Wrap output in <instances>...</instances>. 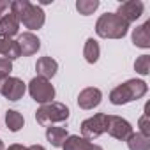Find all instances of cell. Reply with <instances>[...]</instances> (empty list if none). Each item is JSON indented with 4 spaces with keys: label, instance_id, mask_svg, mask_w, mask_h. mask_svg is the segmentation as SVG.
Masks as SVG:
<instances>
[{
    "label": "cell",
    "instance_id": "6da1fadb",
    "mask_svg": "<svg viewBox=\"0 0 150 150\" xmlns=\"http://www.w3.org/2000/svg\"><path fill=\"white\" fill-rule=\"evenodd\" d=\"M13 13L16 14L18 21L25 25L28 30H39L42 28L46 21V14L41 6H35L28 0H14L13 2Z\"/></svg>",
    "mask_w": 150,
    "mask_h": 150
},
{
    "label": "cell",
    "instance_id": "7a4b0ae2",
    "mask_svg": "<svg viewBox=\"0 0 150 150\" xmlns=\"http://www.w3.org/2000/svg\"><path fill=\"white\" fill-rule=\"evenodd\" d=\"M146 92H148V85L143 80H136V78L134 80H127L125 83L115 87L110 92V103L115 104V106H122V104H127V103L141 99Z\"/></svg>",
    "mask_w": 150,
    "mask_h": 150
},
{
    "label": "cell",
    "instance_id": "3957f363",
    "mask_svg": "<svg viewBox=\"0 0 150 150\" xmlns=\"http://www.w3.org/2000/svg\"><path fill=\"white\" fill-rule=\"evenodd\" d=\"M129 30V23L124 21L117 13L101 14L96 23V34L103 39H122Z\"/></svg>",
    "mask_w": 150,
    "mask_h": 150
},
{
    "label": "cell",
    "instance_id": "277c9868",
    "mask_svg": "<svg viewBox=\"0 0 150 150\" xmlns=\"http://www.w3.org/2000/svg\"><path fill=\"white\" fill-rule=\"evenodd\" d=\"M69 118V108L62 103H48L41 104V108L35 111V120L41 125H51L57 122H65Z\"/></svg>",
    "mask_w": 150,
    "mask_h": 150
},
{
    "label": "cell",
    "instance_id": "5b68a950",
    "mask_svg": "<svg viewBox=\"0 0 150 150\" xmlns=\"http://www.w3.org/2000/svg\"><path fill=\"white\" fill-rule=\"evenodd\" d=\"M28 94L30 97L39 103V104H48V103H53L55 99V87L51 85L50 80L46 78H41V76H35L30 80L28 83Z\"/></svg>",
    "mask_w": 150,
    "mask_h": 150
},
{
    "label": "cell",
    "instance_id": "8992f818",
    "mask_svg": "<svg viewBox=\"0 0 150 150\" xmlns=\"http://www.w3.org/2000/svg\"><path fill=\"white\" fill-rule=\"evenodd\" d=\"M106 127H108V115L106 113H96L94 117L83 120L81 136L87 139H96L106 132Z\"/></svg>",
    "mask_w": 150,
    "mask_h": 150
},
{
    "label": "cell",
    "instance_id": "52a82bcc",
    "mask_svg": "<svg viewBox=\"0 0 150 150\" xmlns=\"http://www.w3.org/2000/svg\"><path fill=\"white\" fill-rule=\"evenodd\" d=\"M106 132L115 138V139H120V141H125L131 134H132V125L122 118V117H117V115H108V127H106Z\"/></svg>",
    "mask_w": 150,
    "mask_h": 150
},
{
    "label": "cell",
    "instance_id": "ba28073f",
    "mask_svg": "<svg viewBox=\"0 0 150 150\" xmlns=\"http://www.w3.org/2000/svg\"><path fill=\"white\" fill-rule=\"evenodd\" d=\"M27 92V85L23 83V80L9 76L4 81H0V94L9 101H20Z\"/></svg>",
    "mask_w": 150,
    "mask_h": 150
},
{
    "label": "cell",
    "instance_id": "9c48e42d",
    "mask_svg": "<svg viewBox=\"0 0 150 150\" xmlns=\"http://www.w3.org/2000/svg\"><path fill=\"white\" fill-rule=\"evenodd\" d=\"M143 11H145L143 2H139V0H127V2H122V4L118 6L117 14H118L124 21H127V23L131 25L132 21H136V20L143 14Z\"/></svg>",
    "mask_w": 150,
    "mask_h": 150
},
{
    "label": "cell",
    "instance_id": "30bf717a",
    "mask_svg": "<svg viewBox=\"0 0 150 150\" xmlns=\"http://www.w3.org/2000/svg\"><path fill=\"white\" fill-rule=\"evenodd\" d=\"M101 101H103V92L96 87H88L81 90L78 96V106L81 110H94L101 104Z\"/></svg>",
    "mask_w": 150,
    "mask_h": 150
},
{
    "label": "cell",
    "instance_id": "8fae6325",
    "mask_svg": "<svg viewBox=\"0 0 150 150\" xmlns=\"http://www.w3.org/2000/svg\"><path fill=\"white\" fill-rule=\"evenodd\" d=\"M18 46H20V53L23 57H32L39 51L41 48V41L35 34L32 32H25L18 37Z\"/></svg>",
    "mask_w": 150,
    "mask_h": 150
},
{
    "label": "cell",
    "instance_id": "7c38bea8",
    "mask_svg": "<svg viewBox=\"0 0 150 150\" xmlns=\"http://www.w3.org/2000/svg\"><path fill=\"white\" fill-rule=\"evenodd\" d=\"M0 55H2V58H7L11 62L20 58L21 53H20L18 41H14L13 37H7L4 34H0Z\"/></svg>",
    "mask_w": 150,
    "mask_h": 150
},
{
    "label": "cell",
    "instance_id": "4fadbf2b",
    "mask_svg": "<svg viewBox=\"0 0 150 150\" xmlns=\"http://www.w3.org/2000/svg\"><path fill=\"white\" fill-rule=\"evenodd\" d=\"M35 71H37V76L50 80L58 71V62L55 58H51V57H41L37 60V64H35Z\"/></svg>",
    "mask_w": 150,
    "mask_h": 150
},
{
    "label": "cell",
    "instance_id": "5bb4252c",
    "mask_svg": "<svg viewBox=\"0 0 150 150\" xmlns=\"http://www.w3.org/2000/svg\"><path fill=\"white\" fill-rule=\"evenodd\" d=\"M132 44L143 50L150 48V21H145L132 30Z\"/></svg>",
    "mask_w": 150,
    "mask_h": 150
},
{
    "label": "cell",
    "instance_id": "9a60e30c",
    "mask_svg": "<svg viewBox=\"0 0 150 150\" xmlns=\"http://www.w3.org/2000/svg\"><path fill=\"white\" fill-rule=\"evenodd\" d=\"M18 32H20V21L11 9V13L0 18V34H4L7 37H14Z\"/></svg>",
    "mask_w": 150,
    "mask_h": 150
},
{
    "label": "cell",
    "instance_id": "2e32d148",
    "mask_svg": "<svg viewBox=\"0 0 150 150\" xmlns=\"http://www.w3.org/2000/svg\"><path fill=\"white\" fill-rule=\"evenodd\" d=\"M94 143L83 136H78V134H71L67 136V139L64 141L62 148L64 150H92Z\"/></svg>",
    "mask_w": 150,
    "mask_h": 150
},
{
    "label": "cell",
    "instance_id": "e0dca14e",
    "mask_svg": "<svg viewBox=\"0 0 150 150\" xmlns=\"http://www.w3.org/2000/svg\"><path fill=\"white\" fill-rule=\"evenodd\" d=\"M69 132L64 129V127H55V125H48L46 127V139L53 145V146H62L64 141L67 139Z\"/></svg>",
    "mask_w": 150,
    "mask_h": 150
},
{
    "label": "cell",
    "instance_id": "ac0fdd59",
    "mask_svg": "<svg viewBox=\"0 0 150 150\" xmlns=\"http://www.w3.org/2000/svg\"><path fill=\"white\" fill-rule=\"evenodd\" d=\"M83 57L88 64H96L101 57V48H99V42L94 39V37H88L87 42H85V48H83Z\"/></svg>",
    "mask_w": 150,
    "mask_h": 150
},
{
    "label": "cell",
    "instance_id": "d6986e66",
    "mask_svg": "<svg viewBox=\"0 0 150 150\" xmlns=\"http://www.w3.org/2000/svg\"><path fill=\"white\" fill-rule=\"evenodd\" d=\"M125 141L129 150H150V138L143 136L141 132H132Z\"/></svg>",
    "mask_w": 150,
    "mask_h": 150
},
{
    "label": "cell",
    "instance_id": "ffe728a7",
    "mask_svg": "<svg viewBox=\"0 0 150 150\" xmlns=\"http://www.w3.org/2000/svg\"><path fill=\"white\" fill-rule=\"evenodd\" d=\"M6 124H7L9 131L18 132V131H21V127L25 125V118H23V115L18 113L16 110H7V111H6Z\"/></svg>",
    "mask_w": 150,
    "mask_h": 150
},
{
    "label": "cell",
    "instance_id": "44dd1931",
    "mask_svg": "<svg viewBox=\"0 0 150 150\" xmlns=\"http://www.w3.org/2000/svg\"><path fill=\"white\" fill-rule=\"evenodd\" d=\"M97 7H99V0H78V2H76V9L83 16L94 14L97 11Z\"/></svg>",
    "mask_w": 150,
    "mask_h": 150
},
{
    "label": "cell",
    "instance_id": "7402d4cb",
    "mask_svg": "<svg viewBox=\"0 0 150 150\" xmlns=\"http://www.w3.org/2000/svg\"><path fill=\"white\" fill-rule=\"evenodd\" d=\"M134 71L138 74H141V76H146V74L150 72V55L138 57L136 62H134Z\"/></svg>",
    "mask_w": 150,
    "mask_h": 150
},
{
    "label": "cell",
    "instance_id": "603a6c76",
    "mask_svg": "<svg viewBox=\"0 0 150 150\" xmlns=\"http://www.w3.org/2000/svg\"><path fill=\"white\" fill-rule=\"evenodd\" d=\"M148 104L145 106V113L139 117V120H138V127H139V132L143 134V136H148L150 138V122H148Z\"/></svg>",
    "mask_w": 150,
    "mask_h": 150
},
{
    "label": "cell",
    "instance_id": "cb8c5ba5",
    "mask_svg": "<svg viewBox=\"0 0 150 150\" xmlns=\"http://www.w3.org/2000/svg\"><path fill=\"white\" fill-rule=\"evenodd\" d=\"M11 71H13V62L7 60V58H0V81L9 78Z\"/></svg>",
    "mask_w": 150,
    "mask_h": 150
},
{
    "label": "cell",
    "instance_id": "d4e9b609",
    "mask_svg": "<svg viewBox=\"0 0 150 150\" xmlns=\"http://www.w3.org/2000/svg\"><path fill=\"white\" fill-rule=\"evenodd\" d=\"M13 9V2H9V0H0V18L6 16L7 13H11Z\"/></svg>",
    "mask_w": 150,
    "mask_h": 150
},
{
    "label": "cell",
    "instance_id": "484cf974",
    "mask_svg": "<svg viewBox=\"0 0 150 150\" xmlns=\"http://www.w3.org/2000/svg\"><path fill=\"white\" fill-rule=\"evenodd\" d=\"M6 150H27V146H23L20 143H14V145H9V148H6Z\"/></svg>",
    "mask_w": 150,
    "mask_h": 150
},
{
    "label": "cell",
    "instance_id": "4316f807",
    "mask_svg": "<svg viewBox=\"0 0 150 150\" xmlns=\"http://www.w3.org/2000/svg\"><path fill=\"white\" fill-rule=\"evenodd\" d=\"M27 150H46L42 145H30V146H27Z\"/></svg>",
    "mask_w": 150,
    "mask_h": 150
},
{
    "label": "cell",
    "instance_id": "83f0119b",
    "mask_svg": "<svg viewBox=\"0 0 150 150\" xmlns=\"http://www.w3.org/2000/svg\"><path fill=\"white\" fill-rule=\"evenodd\" d=\"M92 150H103V148H101L99 145H94V146H92Z\"/></svg>",
    "mask_w": 150,
    "mask_h": 150
},
{
    "label": "cell",
    "instance_id": "f1b7e54d",
    "mask_svg": "<svg viewBox=\"0 0 150 150\" xmlns=\"http://www.w3.org/2000/svg\"><path fill=\"white\" fill-rule=\"evenodd\" d=\"M0 150H6V146H4V141L0 139Z\"/></svg>",
    "mask_w": 150,
    "mask_h": 150
}]
</instances>
